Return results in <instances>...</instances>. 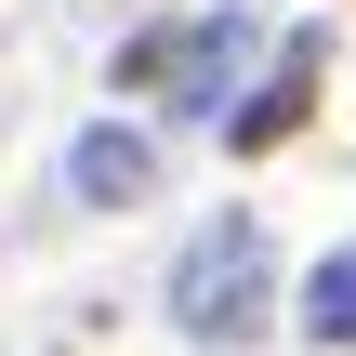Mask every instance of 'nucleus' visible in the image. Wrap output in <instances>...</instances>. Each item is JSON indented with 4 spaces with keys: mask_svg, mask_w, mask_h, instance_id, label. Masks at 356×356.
<instances>
[{
    "mask_svg": "<svg viewBox=\"0 0 356 356\" xmlns=\"http://www.w3.org/2000/svg\"><path fill=\"white\" fill-rule=\"evenodd\" d=\"M304 92H317V40H291V53H277V79H251V92L225 106V145H238V159H264L277 132H304Z\"/></svg>",
    "mask_w": 356,
    "mask_h": 356,
    "instance_id": "nucleus-3",
    "label": "nucleus"
},
{
    "mask_svg": "<svg viewBox=\"0 0 356 356\" xmlns=\"http://www.w3.org/2000/svg\"><path fill=\"white\" fill-rule=\"evenodd\" d=\"M277 304H264V225L251 211H211L198 238H185V264H172V330L185 343H251Z\"/></svg>",
    "mask_w": 356,
    "mask_h": 356,
    "instance_id": "nucleus-1",
    "label": "nucleus"
},
{
    "mask_svg": "<svg viewBox=\"0 0 356 356\" xmlns=\"http://www.w3.org/2000/svg\"><path fill=\"white\" fill-rule=\"evenodd\" d=\"M304 330H317V343H356V238L304 277Z\"/></svg>",
    "mask_w": 356,
    "mask_h": 356,
    "instance_id": "nucleus-5",
    "label": "nucleus"
},
{
    "mask_svg": "<svg viewBox=\"0 0 356 356\" xmlns=\"http://www.w3.org/2000/svg\"><path fill=\"white\" fill-rule=\"evenodd\" d=\"M66 185H79L92 211H132V198L159 185V159H145V132H119V119H106V132H79V145H66Z\"/></svg>",
    "mask_w": 356,
    "mask_h": 356,
    "instance_id": "nucleus-4",
    "label": "nucleus"
},
{
    "mask_svg": "<svg viewBox=\"0 0 356 356\" xmlns=\"http://www.w3.org/2000/svg\"><path fill=\"white\" fill-rule=\"evenodd\" d=\"M238 53H251V26H238V13H225V26H198V40H172V26H159V40H132V79H172V106H211Z\"/></svg>",
    "mask_w": 356,
    "mask_h": 356,
    "instance_id": "nucleus-2",
    "label": "nucleus"
}]
</instances>
